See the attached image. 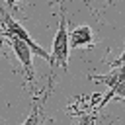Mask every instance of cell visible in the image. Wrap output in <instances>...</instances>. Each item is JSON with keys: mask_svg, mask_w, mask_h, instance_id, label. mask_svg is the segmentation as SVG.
Listing matches in <instances>:
<instances>
[{"mask_svg": "<svg viewBox=\"0 0 125 125\" xmlns=\"http://www.w3.org/2000/svg\"><path fill=\"white\" fill-rule=\"evenodd\" d=\"M68 53H70V41H68V21L64 16V8L61 2V14H59V27L57 33L53 37V47H51V80L55 76L57 66H61L62 70L68 68Z\"/></svg>", "mask_w": 125, "mask_h": 125, "instance_id": "cell-1", "label": "cell"}, {"mask_svg": "<svg viewBox=\"0 0 125 125\" xmlns=\"http://www.w3.org/2000/svg\"><path fill=\"white\" fill-rule=\"evenodd\" d=\"M0 25H2V33H10V35H16V37H20V39H23L31 49H33V53L37 55V57H41V59H45L47 62L51 61V53H47L39 43H35L33 41V37L29 35V31L0 4Z\"/></svg>", "mask_w": 125, "mask_h": 125, "instance_id": "cell-2", "label": "cell"}, {"mask_svg": "<svg viewBox=\"0 0 125 125\" xmlns=\"http://www.w3.org/2000/svg\"><path fill=\"white\" fill-rule=\"evenodd\" d=\"M92 78L107 86V94L102 98L98 109H102L109 100H115V98L125 100V66H115L111 72H107V74H94Z\"/></svg>", "mask_w": 125, "mask_h": 125, "instance_id": "cell-3", "label": "cell"}, {"mask_svg": "<svg viewBox=\"0 0 125 125\" xmlns=\"http://www.w3.org/2000/svg\"><path fill=\"white\" fill-rule=\"evenodd\" d=\"M2 35L10 41V47H12L14 55L18 57V61L21 64V70H23L27 82L31 84V90H35V68H33V55L35 53H33V49L23 39H20L16 35H10V33H2Z\"/></svg>", "mask_w": 125, "mask_h": 125, "instance_id": "cell-4", "label": "cell"}, {"mask_svg": "<svg viewBox=\"0 0 125 125\" xmlns=\"http://www.w3.org/2000/svg\"><path fill=\"white\" fill-rule=\"evenodd\" d=\"M68 41L70 49H88L90 45H94L96 37L90 25H76L74 29L68 31Z\"/></svg>", "mask_w": 125, "mask_h": 125, "instance_id": "cell-5", "label": "cell"}, {"mask_svg": "<svg viewBox=\"0 0 125 125\" xmlns=\"http://www.w3.org/2000/svg\"><path fill=\"white\" fill-rule=\"evenodd\" d=\"M21 125H43V109H41V105H39V104H35V105H33L31 113L25 117V121H23Z\"/></svg>", "mask_w": 125, "mask_h": 125, "instance_id": "cell-6", "label": "cell"}, {"mask_svg": "<svg viewBox=\"0 0 125 125\" xmlns=\"http://www.w3.org/2000/svg\"><path fill=\"white\" fill-rule=\"evenodd\" d=\"M111 66H113V68H115V66H125V47H123V53L111 62Z\"/></svg>", "mask_w": 125, "mask_h": 125, "instance_id": "cell-7", "label": "cell"}, {"mask_svg": "<svg viewBox=\"0 0 125 125\" xmlns=\"http://www.w3.org/2000/svg\"><path fill=\"white\" fill-rule=\"evenodd\" d=\"M92 121H94V115H84V117H82V119H80L76 125H90Z\"/></svg>", "mask_w": 125, "mask_h": 125, "instance_id": "cell-8", "label": "cell"}, {"mask_svg": "<svg viewBox=\"0 0 125 125\" xmlns=\"http://www.w3.org/2000/svg\"><path fill=\"white\" fill-rule=\"evenodd\" d=\"M2 37H4V35H2V31H0V39H2Z\"/></svg>", "mask_w": 125, "mask_h": 125, "instance_id": "cell-9", "label": "cell"}]
</instances>
